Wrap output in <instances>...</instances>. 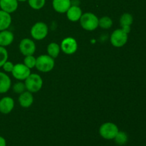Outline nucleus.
<instances>
[{
    "instance_id": "f257e3e1",
    "label": "nucleus",
    "mask_w": 146,
    "mask_h": 146,
    "mask_svg": "<svg viewBox=\"0 0 146 146\" xmlns=\"http://www.w3.org/2000/svg\"><path fill=\"white\" fill-rule=\"evenodd\" d=\"M99 19L95 14L91 12L83 14L80 19V24L81 27L86 31H94L98 27Z\"/></svg>"
},
{
    "instance_id": "f03ea898",
    "label": "nucleus",
    "mask_w": 146,
    "mask_h": 146,
    "mask_svg": "<svg viewBox=\"0 0 146 146\" xmlns=\"http://www.w3.org/2000/svg\"><path fill=\"white\" fill-rule=\"evenodd\" d=\"M26 89L31 93H36L41 89L43 80L38 74H31L25 80Z\"/></svg>"
},
{
    "instance_id": "7ed1b4c3",
    "label": "nucleus",
    "mask_w": 146,
    "mask_h": 146,
    "mask_svg": "<svg viewBox=\"0 0 146 146\" xmlns=\"http://www.w3.org/2000/svg\"><path fill=\"white\" fill-rule=\"evenodd\" d=\"M55 65L54 58L48 55H41L36 58V68L41 72H49Z\"/></svg>"
},
{
    "instance_id": "20e7f679",
    "label": "nucleus",
    "mask_w": 146,
    "mask_h": 146,
    "mask_svg": "<svg viewBox=\"0 0 146 146\" xmlns=\"http://www.w3.org/2000/svg\"><path fill=\"white\" fill-rule=\"evenodd\" d=\"M119 130L115 123L111 122L104 123L99 128V134L106 140H113L117 135Z\"/></svg>"
},
{
    "instance_id": "39448f33",
    "label": "nucleus",
    "mask_w": 146,
    "mask_h": 146,
    "mask_svg": "<svg viewBox=\"0 0 146 146\" xmlns=\"http://www.w3.org/2000/svg\"><path fill=\"white\" fill-rule=\"evenodd\" d=\"M128 36L122 29L115 30L110 37V41L113 46L120 48L125 45L128 41Z\"/></svg>"
},
{
    "instance_id": "423d86ee",
    "label": "nucleus",
    "mask_w": 146,
    "mask_h": 146,
    "mask_svg": "<svg viewBox=\"0 0 146 146\" xmlns=\"http://www.w3.org/2000/svg\"><path fill=\"white\" fill-rule=\"evenodd\" d=\"M48 32V27L45 23L38 21L31 29V35L35 40H43L46 37Z\"/></svg>"
},
{
    "instance_id": "0eeeda50",
    "label": "nucleus",
    "mask_w": 146,
    "mask_h": 146,
    "mask_svg": "<svg viewBox=\"0 0 146 146\" xmlns=\"http://www.w3.org/2000/svg\"><path fill=\"white\" fill-rule=\"evenodd\" d=\"M12 76L19 81H24L31 74V69L26 66L24 64H17L14 66Z\"/></svg>"
},
{
    "instance_id": "6e6552de",
    "label": "nucleus",
    "mask_w": 146,
    "mask_h": 146,
    "mask_svg": "<svg viewBox=\"0 0 146 146\" xmlns=\"http://www.w3.org/2000/svg\"><path fill=\"white\" fill-rule=\"evenodd\" d=\"M61 49L64 54L71 55L74 54L78 48L76 40L73 37H66L61 41Z\"/></svg>"
},
{
    "instance_id": "1a4fd4ad",
    "label": "nucleus",
    "mask_w": 146,
    "mask_h": 146,
    "mask_svg": "<svg viewBox=\"0 0 146 146\" xmlns=\"http://www.w3.org/2000/svg\"><path fill=\"white\" fill-rule=\"evenodd\" d=\"M19 51L24 56L34 55L36 51L35 43L30 38H23L19 44Z\"/></svg>"
},
{
    "instance_id": "9d476101",
    "label": "nucleus",
    "mask_w": 146,
    "mask_h": 146,
    "mask_svg": "<svg viewBox=\"0 0 146 146\" xmlns=\"http://www.w3.org/2000/svg\"><path fill=\"white\" fill-rule=\"evenodd\" d=\"M14 107V101L11 97L5 96L0 99V113L2 114L10 113Z\"/></svg>"
},
{
    "instance_id": "9b49d317",
    "label": "nucleus",
    "mask_w": 146,
    "mask_h": 146,
    "mask_svg": "<svg viewBox=\"0 0 146 146\" xmlns=\"http://www.w3.org/2000/svg\"><path fill=\"white\" fill-rule=\"evenodd\" d=\"M52 6L56 12L66 13L71 6V0H53Z\"/></svg>"
},
{
    "instance_id": "f8f14e48",
    "label": "nucleus",
    "mask_w": 146,
    "mask_h": 146,
    "mask_svg": "<svg viewBox=\"0 0 146 146\" xmlns=\"http://www.w3.org/2000/svg\"><path fill=\"white\" fill-rule=\"evenodd\" d=\"M18 2L17 0H0V8L1 10L11 14L17 9Z\"/></svg>"
},
{
    "instance_id": "ddd939ff",
    "label": "nucleus",
    "mask_w": 146,
    "mask_h": 146,
    "mask_svg": "<svg viewBox=\"0 0 146 146\" xmlns=\"http://www.w3.org/2000/svg\"><path fill=\"white\" fill-rule=\"evenodd\" d=\"M82 10L78 6L71 5V7L66 11V16L68 20L71 21H79L82 16Z\"/></svg>"
},
{
    "instance_id": "4468645a",
    "label": "nucleus",
    "mask_w": 146,
    "mask_h": 146,
    "mask_svg": "<svg viewBox=\"0 0 146 146\" xmlns=\"http://www.w3.org/2000/svg\"><path fill=\"white\" fill-rule=\"evenodd\" d=\"M33 102H34V97L32 93L28 91L21 93L19 97V103L22 108H29L32 105Z\"/></svg>"
},
{
    "instance_id": "2eb2a0df",
    "label": "nucleus",
    "mask_w": 146,
    "mask_h": 146,
    "mask_svg": "<svg viewBox=\"0 0 146 146\" xmlns=\"http://www.w3.org/2000/svg\"><path fill=\"white\" fill-rule=\"evenodd\" d=\"M14 36L11 31L3 30L0 31V46L6 47L12 44Z\"/></svg>"
},
{
    "instance_id": "dca6fc26",
    "label": "nucleus",
    "mask_w": 146,
    "mask_h": 146,
    "mask_svg": "<svg viewBox=\"0 0 146 146\" xmlns=\"http://www.w3.org/2000/svg\"><path fill=\"white\" fill-rule=\"evenodd\" d=\"M11 86V78L6 73L0 71V94H5Z\"/></svg>"
},
{
    "instance_id": "f3484780",
    "label": "nucleus",
    "mask_w": 146,
    "mask_h": 146,
    "mask_svg": "<svg viewBox=\"0 0 146 146\" xmlns=\"http://www.w3.org/2000/svg\"><path fill=\"white\" fill-rule=\"evenodd\" d=\"M11 24V17L10 14L0 10V31L8 29Z\"/></svg>"
},
{
    "instance_id": "a211bd4d",
    "label": "nucleus",
    "mask_w": 146,
    "mask_h": 146,
    "mask_svg": "<svg viewBox=\"0 0 146 146\" xmlns=\"http://www.w3.org/2000/svg\"><path fill=\"white\" fill-rule=\"evenodd\" d=\"M60 51H61V46L57 43H50L48 45V46H47L48 55L52 57L53 58H57L58 56L59 55Z\"/></svg>"
},
{
    "instance_id": "6ab92c4d",
    "label": "nucleus",
    "mask_w": 146,
    "mask_h": 146,
    "mask_svg": "<svg viewBox=\"0 0 146 146\" xmlns=\"http://www.w3.org/2000/svg\"><path fill=\"white\" fill-rule=\"evenodd\" d=\"M133 22V17L129 13H125L120 18V24L122 27H131Z\"/></svg>"
},
{
    "instance_id": "aec40b11",
    "label": "nucleus",
    "mask_w": 146,
    "mask_h": 146,
    "mask_svg": "<svg viewBox=\"0 0 146 146\" xmlns=\"http://www.w3.org/2000/svg\"><path fill=\"white\" fill-rule=\"evenodd\" d=\"M114 140H115V142L118 145H124L128 142V135L123 131H118L117 135L114 138Z\"/></svg>"
},
{
    "instance_id": "412c9836",
    "label": "nucleus",
    "mask_w": 146,
    "mask_h": 146,
    "mask_svg": "<svg viewBox=\"0 0 146 146\" xmlns=\"http://www.w3.org/2000/svg\"><path fill=\"white\" fill-rule=\"evenodd\" d=\"M113 25V20L109 17H103L98 19V26L104 29H108Z\"/></svg>"
},
{
    "instance_id": "4be33fe9",
    "label": "nucleus",
    "mask_w": 146,
    "mask_h": 146,
    "mask_svg": "<svg viewBox=\"0 0 146 146\" xmlns=\"http://www.w3.org/2000/svg\"><path fill=\"white\" fill-rule=\"evenodd\" d=\"M30 7L35 10L42 9L46 4V0H28Z\"/></svg>"
},
{
    "instance_id": "5701e85b",
    "label": "nucleus",
    "mask_w": 146,
    "mask_h": 146,
    "mask_svg": "<svg viewBox=\"0 0 146 146\" xmlns=\"http://www.w3.org/2000/svg\"><path fill=\"white\" fill-rule=\"evenodd\" d=\"M36 58L33 55L26 56L24 60V64L30 69L36 66Z\"/></svg>"
},
{
    "instance_id": "b1692460",
    "label": "nucleus",
    "mask_w": 146,
    "mask_h": 146,
    "mask_svg": "<svg viewBox=\"0 0 146 146\" xmlns=\"http://www.w3.org/2000/svg\"><path fill=\"white\" fill-rule=\"evenodd\" d=\"M8 60V51L5 47L0 46V68Z\"/></svg>"
},
{
    "instance_id": "393cba45",
    "label": "nucleus",
    "mask_w": 146,
    "mask_h": 146,
    "mask_svg": "<svg viewBox=\"0 0 146 146\" xmlns=\"http://www.w3.org/2000/svg\"><path fill=\"white\" fill-rule=\"evenodd\" d=\"M26 89L25 84L22 82H17L13 86V91L14 93L21 94V93L24 92Z\"/></svg>"
},
{
    "instance_id": "a878e982",
    "label": "nucleus",
    "mask_w": 146,
    "mask_h": 146,
    "mask_svg": "<svg viewBox=\"0 0 146 146\" xmlns=\"http://www.w3.org/2000/svg\"><path fill=\"white\" fill-rule=\"evenodd\" d=\"M14 65L13 64L12 62H11V61H9L8 60H7V61H6L4 64H3L2 68L5 72H7V73L11 72V73L13 68H14Z\"/></svg>"
},
{
    "instance_id": "bb28decb",
    "label": "nucleus",
    "mask_w": 146,
    "mask_h": 146,
    "mask_svg": "<svg viewBox=\"0 0 146 146\" xmlns=\"http://www.w3.org/2000/svg\"><path fill=\"white\" fill-rule=\"evenodd\" d=\"M0 146H7V141L4 137L0 135Z\"/></svg>"
},
{
    "instance_id": "cd10ccee",
    "label": "nucleus",
    "mask_w": 146,
    "mask_h": 146,
    "mask_svg": "<svg viewBox=\"0 0 146 146\" xmlns=\"http://www.w3.org/2000/svg\"><path fill=\"white\" fill-rule=\"evenodd\" d=\"M18 1H21V2H24V1H28V0H17Z\"/></svg>"
},
{
    "instance_id": "c85d7f7f",
    "label": "nucleus",
    "mask_w": 146,
    "mask_h": 146,
    "mask_svg": "<svg viewBox=\"0 0 146 146\" xmlns=\"http://www.w3.org/2000/svg\"></svg>"
}]
</instances>
